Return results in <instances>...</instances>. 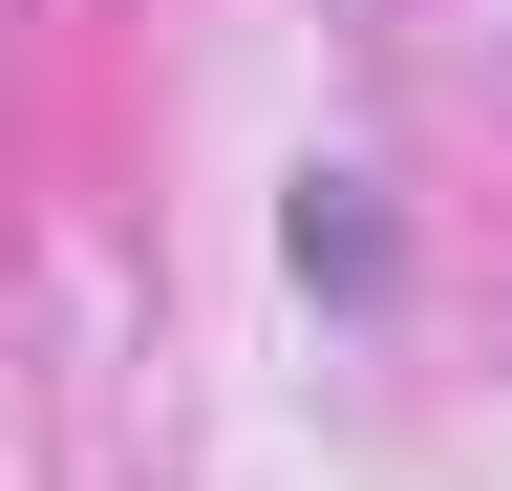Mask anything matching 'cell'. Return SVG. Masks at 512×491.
Masks as SVG:
<instances>
[{
  "instance_id": "obj_1",
  "label": "cell",
  "mask_w": 512,
  "mask_h": 491,
  "mask_svg": "<svg viewBox=\"0 0 512 491\" xmlns=\"http://www.w3.org/2000/svg\"><path fill=\"white\" fill-rule=\"evenodd\" d=\"M278 257H299V299H342V321H363V299H384V171L320 150L299 193H278Z\"/></svg>"
}]
</instances>
